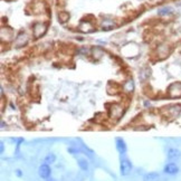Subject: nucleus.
Instances as JSON below:
<instances>
[{
    "label": "nucleus",
    "mask_w": 181,
    "mask_h": 181,
    "mask_svg": "<svg viewBox=\"0 0 181 181\" xmlns=\"http://www.w3.org/2000/svg\"><path fill=\"white\" fill-rule=\"evenodd\" d=\"M179 171V168L176 163H168L165 167V172L168 174H176Z\"/></svg>",
    "instance_id": "39448f33"
},
{
    "label": "nucleus",
    "mask_w": 181,
    "mask_h": 181,
    "mask_svg": "<svg viewBox=\"0 0 181 181\" xmlns=\"http://www.w3.org/2000/svg\"><path fill=\"white\" fill-rule=\"evenodd\" d=\"M1 152H3V143H1Z\"/></svg>",
    "instance_id": "f3484780"
},
{
    "label": "nucleus",
    "mask_w": 181,
    "mask_h": 181,
    "mask_svg": "<svg viewBox=\"0 0 181 181\" xmlns=\"http://www.w3.org/2000/svg\"><path fill=\"white\" fill-rule=\"evenodd\" d=\"M58 17H59V19H61V22H65L68 18H70V15L67 14V12H65V11H61V14L58 15Z\"/></svg>",
    "instance_id": "2eb2a0df"
},
{
    "label": "nucleus",
    "mask_w": 181,
    "mask_h": 181,
    "mask_svg": "<svg viewBox=\"0 0 181 181\" xmlns=\"http://www.w3.org/2000/svg\"><path fill=\"white\" fill-rule=\"evenodd\" d=\"M33 33H34V36L36 37V38H39V37L44 35L46 33V26L44 24H40V22H37L35 24L33 27Z\"/></svg>",
    "instance_id": "7ed1b4c3"
},
{
    "label": "nucleus",
    "mask_w": 181,
    "mask_h": 181,
    "mask_svg": "<svg viewBox=\"0 0 181 181\" xmlns=\"http://www.w3.org/2000/svg\"><path fill=\"white\" fill-rule=\"evenodd\" d=\"M181 156V151L178 149H170L168 151V158L170 160H177Z\"/></svg>",
    "instance_id": "423d86ee"
},
{
    "label": "nucleus",
    "mask_w": 181,
    "mask_h": 181,
    "mask_svg": "<svg viewBox=\"0 0 181 181\" xmlns=\"http://www.w3.org/2000/svg\"><path fill=\"white\" fill-rule=\"evenodd\" d=\"M150 72L151 70H149L148 67H147V68H143L142 72L140 73V78H141L142 81H147V79H148V78L150 77V75H151Z\"/></svg>",
    "instance_id": "9b49d317"
},
{
    "label": "nucleus",
    "mask_w": 181,
    "mask_h": 181,
    "mask_svg": "<svg viewBox=\"0 0 181 181\" xmlns=\"http://www.w3.org/2000/svg\"><path fill=\"white\" fill-rule=\"evenodd\" d=\"M168 94L172 98L181 97V83L180 82H174L168 87Z\"/></svg>",
    "instance_id": "f257e3e1"
},
{
    "label": "nucleus",
    "mask_w": 181,
    "mask_h": 181,
    "mask_svg": "<svg viewBox=\"0 0 181 181\" xmlns=\"http://www.w3.org/2000/svg\"><path fill=\"white\" fill-rule=\"evenodd\" d=\"M55 161H56V156L54 153L47 154L46 158H45V163H46V165H52V163H54Z\"/></svg>",
    "instance_id": "f8f14e48"
},
{
    "label": "nucleus",
    "mask_w": 181,
    "mask_h": 181,
    "mask_svg": "<svg viewBox=\"0 0 181 181\" xmlns=\"http://www.w3.org/2000/svg\"><path fill=\"white\" fill-rule=\"evenodd\" d=\"M78 165H79V168H81L82 170L86 171L87 169H88V163H87V161L85 159H79L78 160Z\"/></svg>",
    "instance_id": "4468645a"
},
{
    "label": "nucleus",
    "mask_w": 181,
    "mask_h": 181,
    "mask_svg": "<svg viewBox=\"0 0 181 181\" xmlns=\"http://www.w3.org/2000/svg\"><path fill=\"white\" fill-rule=\"evenodd\" d=\"M116 149L121 154L126 152V144L122 139H116Z\"/></svg>",
    "instance_id": "6e6552de"
},
{
    "label": "nucleus",
    "mask_w": 181,
    "mask_h": 181,
    "mask_svg": "<svg viewBox=\"0 0 181 181\" xmlns=\"http://www.w3.org/2000/svg\"><path fill=\"white\" fill-rule=\"evenodd\" d=\"M28 40V37L27 35H26L25 33H21L18 35V37H17L16 39V45L18 46V47H20V46H24V45L27 43Z\"/></svg>",
    "instance_id": "0eeeda50"
},
{
    "label": "nucleus",
    "mask_w": 181,
    "mask_h": 181,
    "mask_svg": "<svg viewBox=\"0 0 181 181\" xmlns=\"http://www.w3.org/2000/svg\"><path fill=\"white\" fill-rule=\"evenodd\" d=\"M132 170V165L131 162L126 159L121 160V165H120V172L122 176H128L129 173L131 172Z\"/></svg>",
    "instance_id": "f03ea898"
},
{
    "label": "nucleus",
    "mask_w": 181,
    "mask_h": 181,
    "mask_svg": "<svg viewBox=\"0 0 181 181\" xmlns=\"http://www.w3.org/2000/svg\"><path fill=\"white\" fill-rule=\"evenodd\" d=\"M158 179H159V174H158V173L151 172V173H148V174H145L143 180L144 181H158Z\"/></svg>",
    "instance_id": "9d476101"
},
{
    "label": "nucleus",
    "mask_w": 181,
    "mask_h": 181,
    "mask_svg": "<svg viewBox=\"0 0 181 181\" xmlns=\"http://www.w3.org/2000/svg\"><path fill=\"white\" fill-rule=\"evenodd\" d=\"M38 171H39V176L42 177L43 179H47L50 174V168H49V165H46V163L40 165Z\"/></svg>",
    "instance_id": "20e7f679"
},
{
    "label": "nucleus",
    "mask_w": 181,
    "mask_h": 181,
    "mask_svg": "<svg viewBox=\"0 0 181 181\" xmlns=\"http://www.w3.org/2000/svg\"><path fill=\"white\" fill-rule=\"evenodd\" d=\"M158 14H159L160 16H167V15H170V14H172V8H170V7L161 8L159 11H158Z\"/></svg>",
    "instance_id": "ddd939ff"
},
{
    "label": "nucleus",
    "mask_w": 181,
    "mask_h": 181,
    "mask_svg": "<svg viewBox=\"0 0 181 181\" xmlns=\"http://www.w3.org/2000/svg\"><path fill=\"white\" fill-rule=\"evenodd\" d=\"M123 89L128 93H132L134 91V82L132 81V79L126 81L125 83H124V85H123Z\"/></svg>",
    "instance_id": "1a4fd4ad"
},
{
    "label": "nucleus",
    "mask_w": 181,
    "mask_h": 181,
    "mask_svg": "<svg viewBox=\"0 0 181 181\" xmlns=\"http://www.w3.org/2000/svg\"><path fill=\"white\" fill-rule=\"evenodd\" d=\"M16 173H17V176H18V177L21 176V171H20V170H17V171H16Z\"/></svg>",
    "instance_id": "dca6fc26"
}]
</instances>
